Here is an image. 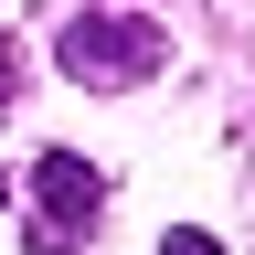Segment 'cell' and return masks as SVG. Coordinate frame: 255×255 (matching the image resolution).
Segmentation results:
<instances>
[{"instance_id": "6da1fadb", "label": "cell", "mask_w": 255, "mask_h": 255, "mask_svg": "<svg viewBox=\"0 0 255 255\" xmlns=\"http://www.w3.org/2000/svg\"><path fill=\"white\" fill-rule=\"evenodd\" d=\"M53 64L75 85H96V96H128V85H149L159 64H170V32H159L149 11H117V0H85L75 21L53 32Z\"/></svg>"}, {"instance_id": "3957f363", "label": "cell", "mask_w": 255, "mask_h": 255, "mask_svg": "<svg viewBox=\"0 0 255 255\" xmlns=\"http://www.w3.org/2000/svg\"><path fill=\"white\" fill-rule=\"evenodd\" d=\"M159 255H223L213 234H191V223H181V234H159Z\"/></svg>"}, {"instance_id": "5b68a950", "label": "cell", "mask_w": 255, "mask_h": 255, "mask_svg": "<svg viewBox=\"0 0 255 255\" xmlns=\"http://www.w3.org/2000/svg\"><path fill=\"white\" fill-rule=\"evenodd\" d=\"M0 202H11V181H0Z\"/></svg>"}, {"instance_id": "7a4b0ae2", "label": "cell", "mask_w": 255, "mask_h": 255, "mask_svg": "<svg viewBox=\"0 0 255 255\" xmlns=\"http://www.w3.org/2000/svg\"><path fill=\"white\" fill-rule=\"evenodd\" d=\"M96 223H107V170H96L85 149H43L32 159V223H21V245L32 255H85Z\"/></svg>"}, {"instance_id": "277c9868", "label": "cell", "mask_w": 255, "mask_h": 255, "mask_svg": "<svg viewBox=\"0 0 255 255\" xmlns=\"http://www.w3.org/2000/svg\"><path fill=\"white\" fill-rule=\"evenodd\" d=\"M11 96H21V53L0 43V107H11Z\"/></svg>"}]
</instances>
